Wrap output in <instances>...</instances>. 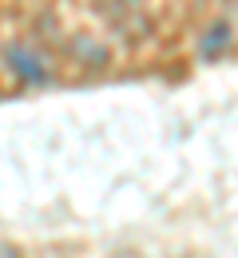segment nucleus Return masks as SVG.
Masks as SVG:
<instances>
[{
	"label": "nucleus",
	"mask_w": 238,
	"mask_h": 258,
	"mask_svg": "<svg viewBox=\"0 0 238 258\" xmlns=\"http://www.w3.org/2000/svg\"><path fill=\"white\" fill-rule=\"evenodd\" d=\"M4 60H8V68H12V76H20L24 84H44V80H48L44 60H40L36 52H28V48H8Z\"/></svg>",
	"instance_id": "obj_1"
},
{
	"label": "nucleus",
	"mask_w": 238,
	"mask_h": 258,
	"mask_svg": "<svg viewBox=\"0 0 238 258\" xmlns=\"http://www.w3.org/2000/svg\"><path fill=\"white\" fill-rule=\"evenodd\" d=\"M226 36H230V32H226V24H218V28H214V40H210V44H206L203 52H206V56H210V52H214V48H222V44H226Z\"/></svg>",
	"instance_id": "obj_2"
},
{
	"label": "nucleus",
	"mask_w": 238,
	"mask_h": 258,
	"mask_svg": "<svg viewBox=\"0 0 238 258\" xmlns=\"http://www.w3.org/2000/svg\"><path fill=\"white\" fill-rule=\"evenodd\" d=\"M0 258H16V254H12V250H0Z\"/></svg>",
	"instance_id": "obj_3"
},
{
	"label": "nucleus",
	"mask_w": 238,
	"mask_h": 258,
	"mask_svg": "<svg viewBox=\"0 0 238 258\" xmlns=\"http://www.w3.org/2000/svg\"><path fill=\"white\" fill-rule=\"evenodd\" d=\"M226 4H238V0H226Z\"/></svg>",
	"instance_id": "obj_4"
}]
</instances>
